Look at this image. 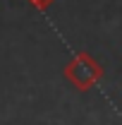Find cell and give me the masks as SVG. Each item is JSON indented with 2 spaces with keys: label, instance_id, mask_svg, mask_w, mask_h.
<instances>
[{
  "label": "cell",
  "instance_id": "obj_1",
  "mask_svg": "<svg viewBox=\"0 0 122 125\" xmlns=\"http://www.w3.org/2000/svg\"><path fill=\"white\" fill-rule=\"evenodd\" d=\"M65 79L77 92H89L103 79V65L91 58V53H77L65 65Z\"/></svg>",
  "mask_w": 122,
  "mask_h": 125
},
{
  "label": "cell",
  "instance_id": "obj_2",
  "mask_svg": "<svg viewBox=\"0 0 122 125\" xmlns=\"http://www.w3.org/2000/svg\"><path fill=\"white\" fill-rule=\"evenodd\" d=\"M53 2H55V0H29V5H34V7H36V10H41V12L48 10Z\"/></svg>",
  "mask_w": 122,
  "mask_h": 125
}]
</instances>
